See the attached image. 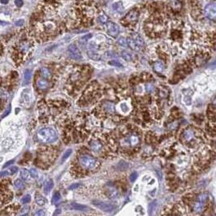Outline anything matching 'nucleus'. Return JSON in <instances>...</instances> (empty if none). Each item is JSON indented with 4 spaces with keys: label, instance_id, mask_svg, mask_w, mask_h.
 <instances>
[{
    "label": "nucleus",
    "instance_id": "24",
    "mask_svg": "<svg viewBox=\"0 0 216 216\" xmlns=\"http://www.w3.org/2000/svg\"><path fill=\"white\" fill-rule=\"evenodd\" d=\"M72 152H73V151H72V149H68L67 151L64 152V155H63V157H62V160H61V162H64L68 158H69V156H70L71 155H72Z\"/></svg>",
    "mask_w": 216,
    "mask_h": 216
},
{
    "label": "nucleus",
    "instance_id": "16",
    "mask_svg": "<svg viewBox=\"0 0 216 216\" xmlns=\"http://www.w3.org/2000/svg\"><path fill=\"white\" fill-rule=\"evenodd\" d=\"M32 77V71L29 69H26L24 71V85H28Z\"/></svg>",
    "mask_w": 216,
    "mask_h": 216
},
{
    "label": "nucleus",
    "instance_id": "34",
    "mask_svg": "<svg viewBox=\"0 0 216 216\" xmlns=\"http://www.w3.org/2000/svg\"><path fill=\"white\" fill-rule=\"evenodd\" d=\"M108 64H110V65H112V66H115V67H118V68H122L123 65L120 63H119L118 61H115V60H112V61H110Z\"/></svg>",
    "mask_w": 216,
    "mask_h": 216
},
{
    "label": "nucleus",
    "instance_id": "26",
    "mask_svg": "<svg viewBox=\"0 0 216 216\" xmlns=\"http://www.w3.org/2000/svg\"><path fill=\"white\" fill-rule=\"evenodd\" d=\"M122 57L126 61H131L132 60V54H130L129 52L126 51V50L122 52Z\"/></svg>",
    "mask_w": 216,
    "mask_h": 216
},
{
    "label": "nucleus",
    "instance_id": "43",
    "mask_svg": "<svg viewBox=\"0 0 216 216\" xmlns=\"http://www.w3.org/2000/svg\"><path fill=\"white\" fill-rule=\"evenodd\" d=\"M14 162V160H11V161H8L7 162H6L4 164V166H3V168H5V167H8L9 165H11V164H12Z\"/></svg>",
    "mask_w": 216,
    "mask_h": 216
},
{
    "label": "nucleus",
    "instance_id": "10",
    "mask_svg": "<svg viewBox=\"0 0 216 216\" xmlns=\"http://www.w3.org/2000/svg\"><path fill=\"white\" fill-rule=\"evenodd\" d=\"M31 92L29 89H25L22 92L21 99L25 103H29L31 100Z\"/></svg>",
    "mask_w": 216,
    "mask_h": 216
},
{
    "label": "nucleus",
    "instance_id": "14",
    "mask_svg": "<svg viewBox=\"0 0 216 216\" xmlns=\"http://www.w3.org/2000/svg\"><path fill=\"white\" fill-rule=\"evenodd\" d=\"M53 187H54V181L50 179L47 180L44 184V192L46 193H48L53 188Z\"/></svg>",
    "mask_w": 216,
    "mask_h": 216
},
{
    "label": "nucleus",
    "instance_id": "30",
    "mask_svg": "<svg viewBox=\"0 0 216 216\" xmlns=\"http://www.w3.org/2000/svg\"><path fill=\"white\" fill-rule=\"evenodd\" d=\"M105 108L107 110L108 112H110V113L114 112V106H113L112 103H109V102L106 103V105H105Z\"/></svg>",
    "mask_w": 216,
    "mask_h": 216
},
{
    "label": "nucleus",
    "instance_id": "15",
    "mask_svg": "<svg viewBox=\"0 0 216 216\" xmlns=\"http://www.w3.org/2000/svg\"><path fill=\"white\" fill-rule=\"evenodd\" d=\"M20 176H21V178L23 179L24 181H30L31 177H32L30 172L26 169L21 170V172H20Z\"/></svg>",
    "mask_w": 216,
    "mask_h": 216
},
{
    "label": "nucleus",
    "instance_id": "40",
    "mask_svg": "<svg viewBox=\"0 0 216 216\" xmlns=\"http://www.w3.org/2000/svg\"><path fill=\"white\" fill-rule=\"evenodd\" d=\"M46 214V213L44 212V210H38V211H37L34 214V215H42V216H43V215H45Z\"/></svg>",
    "mask_w": 216,
    "mask_h": 216
},
{
    "label": "nucleus",
    "instance_id": "38",
    "mask_svg": "<svg viewBox=\"0 0 216 216\" xmlns=\"http://www.w3.org/2000/svg\"><path fill=\"white\" fill-rule=\"evenodd\" d=\"M15 4L17 7H21L23 5V1L22 0H15Z\"/></svg>",
    "mask_w": 216,
    "mask_h": 216
},
{
    "label": "nucleus",
    "instance_id": "42",
    "mask_svg": "<svg viewBox=\"0 0 216 216\" xmlns=\"http://www.w3.org/2000/svg\"><path fill=\"white\" fill-rule=\"evenodd\" d=\"M10 172H11V174H15L16 172H18V167H12L11 169H10Z\"/></svg>",
    "mask_w": 216,
    "mask_h": 216
},
{
    "label": "nucleus",
    "instance_id": "7",
    "mask_svg": "<svg viewBox=\"0 0 216 216\" xmlns=\"http://www.w3.org/2000/svg\"><path fill=\"white\" fill-rule=\"evenodd\" d=\"M93 204L105 212H112L113 210H115V207L114 205L107 203V202H102V201H94Z\"/></svg>",
    "mask_w": 216,
    "mask_h": 216
},
{
    "label": "nucleus",
    "instance_id": "20",
    "mask_svg": "<svg viewBox=\"0 0 216 216\" xmlns=\"http://www.w3.org/2000/svg\"><path fill=\"white\" fill-rule=\"evenodd\" d=\"M37 85L40 89H46L48 86V81L45 80V79H40V80H38Z\"/></svg>",
    "mask_w": 216,
    "mask_h": 216
},
{
    "label": "nucleus",
    "instance_id": "21",
    "mask_svg": "<svg viewBox=\"0 0 216 216\" xmlns=\"http://www.w3.org/2000/svg\"><path fill=\"white\" fill-rule=\"evenodd\" d=\"M88 54H89V58H91V59H94V60H99V59H101L100 54H99L96 52H94V50H90V51L88 52Z\"/></svg>",
    "mask_w": 216,
    "mask_h": 216
},
{
    "label": "nucleus",
    "instance_id": "47",
    "mask_svg": "<svg viewBox=\"0 0 216 216\" xmlns=\"http://www.w3.org/2000/svg\"><path fill=\"white\" fill-rule=\"evenodd\" d=\"M60 214V210L58 209L56 210V211L54 213V215H56V214Z\"/></svg>",
    "mask_w": 216,
    "mask_h": 216
},
{
    "label": "nucleus",
    "instance_id": "4",
    "mask_svg": "<svg viewBox=\"0 0 216 216\" xmlns=\"http://www.w3.org/2000/svg\"><path fill=\"white\" fill-rule=\"evenodd\" d=\"M128 45L134 51H141L144 47V40L138 33H133L128 38Z\"/></svg>",
    "mask_w": 216,
    "mask_h": 216
},
{
    "label": "nucleus",
    "instance_id": "48",
    "mask_svg": "<svg viewBox=\"0 0 216 216\" xmlns=\"http://www.w3.org/2000/svg\"><path fill=\"white\" fill-rule=\"evenodd\" d=\"M1 2H2V4H7V2H8V0H1Z\"/></svg>",
    "mask_w": 216,
    "mask_h": 216
},
{
    "label": "nucleus",
    "instance_id": "28",
    "mask_svg": "<svg viewBox=\"0 0 216 216\" xmlns=\"http://www.w3.org/2000/svg\"><path fill=\"white\" fill-rule=\"evenodd\" d=\"M60 197H61V196H60V193H55L54 195H53V197H52V199H51V202L52 203H55V202H58L60 200Z\"/></svg>",
    "mask_w": 216,
    "mask_h": 216
},
{
    "label": "nucleus",
    "instance_id": "31",
    "mask_svg": "<svg viewBox=\"0 0 216 216\" xmlns=\"http://www.w3.org/2000/svg\"><path fill=\"white\" fill-rule=\"evenodd\" d=\"M30 200H31V196L29 194H27L22 198L21 202L23 203V204H26V203H28V202H30Z\"/></svg>",
    "mask_w": 216,
    "mask_h": 216
},
{
    "label": "nucleus",
    "instance_id": "33",
    "mask_svg": "<svg viewBox=\"0 0 216 216\" xmlns=\"http://www.w3.org/2000/svg\"><path fill=\"white\" fill-rule=\"evenodd\" d=\"M155 207H156V203L155 202H151V204L149 205V214H152V212L155 210Z\"/></svg>",
    "mask_w": 216,
    "mask_h": 216
},
{
    "label": "nucleus",
    "instance_id": "41",
    "mask_svg": "<svg viewBox=\"0 0 216 216\" xmlns=\"http://www.w3.org/2000/svg\"><path fill=\"white\" fill-rule=\"evenodd\" d=\"M24 20H17V21L15 23V24L17 26H22L24 24Z\"/></svg>",
    "mask_w": 216,
    "mask_h": 216
},
{
    "label": "nucleus",
    "instance_id": "45",
    "mask_svg": "<svg viewBox=\"0 0 216 216\" xmlns=\"http://www.w3.org/2000/svg\"><path fill=\"white\" fill-rule=\"evenodd\" d=\"M146 89H147V91L148 92H151L153 89H154V87L151 85H146Z\"/></svg>",
    "mask_w": 216,
    "mask_h": 216
},
{
    "label": "nucleus",
    "instance_id": "25",
    "mask_svg": "<svg viewBox=\"0 0 216 216\" xmlns=\"http://www.w3.org/2000/svg\"><path fill=\"white\" fill-rule=\"evenodd\" d=\"M98 20L101 24H106L107 23L108 17L105 14H102L98 17Z\"/></svg>",
    "mask_w": 216,
    "mask_h": 216
},
{
    "label": "nucleus",
    "instance_id": "18",
    "mask_svg": "<svg viewBox=\"0 0 216 216\" xmlns=\"http://www.w3.org/2000/svg\"><path fill=\"white\" fill-rule=\"evenodd\" d=\"M164 69V64L162 61H157L155 64V70L158 73H162Z\"/></svg>",
    "mask_w": 216,
    "mask_h": 216
},
{
    "label": "nucleus",
    "instance_id": "19",
    "mask_svg": "<svg viewBox=\"0 0 216 216\" xmlns=\"http://www.w3.org/2000/svg\"><path fill=\"white\" fill-rule=\"evenodd\" d=\"M112 8L114 11H115V12H121L123 11V9H124V7H123V3L121 2H115V3H114V4L112 5Z\"/></svg>",
    "mask_w": 216,
    "mask_h": 216
},
{
    "label": "nucleus",
    "instance_id": "36",
    "mask_svg": "<svg viewBox=\"0 0 216 216\" xmlns=\"http://www.w3.org/2000/svg\"><path fill=\"white\" fill-rule=\"evenodd\" d=\"M130 142H131V144L132 145V146H135L137 142H138V139H137V137L135 136H131V139H130Z\"/></svg>",
    "mask_w": 216,
    "mask_h": 216
},
{
    "label": "nucleus",
    "instance_id": "3",
    "mask_svg": "<svg viewBox=\"0 0 216 216\" xmlns=\"http://www.w3.org/2000/svg\"><path fill=\"white\" fill-rule=\"evenodd\" d=\"M37 139L42 143H53L57 139L56 132L50 128H44L37 132Z\"/></svg>",
    "mask_w": 216,
    "mask_h": 216
},
{
    "label": "nucleus",
    "instance_id": "35",
    "mask_svg": "<svg viewBox=\"0 0 216 216\" xmlns=\"http://www.w3.org/2000/svg\"><path fill=\"white\" fill-rule=\"evenodd\" d=\"M136 178H137V173H136V172L132 173L129 176V180L131 182H134V181L136 180Z\"/></svg>",
    "mask_w": 216,
    "mask_h": 216
},
{
    "label": "nucleus",
    "instance_id": "27",
    "mask_svg": "<svg viewBox=\"0 0 216 216\" xmlns=\"http://www.w3.org/2000/svg\"><path fill=\"white\" fill-rule=\"evenodd\" d=\"M118 43H119V45H120L121 47H126L128 45V39H126V38H120L118 39Z\"/></svg>",
    "mask_w": 216,
    "mask_h": 216
},
{
    "label": "nucleus",
    "instance_id": "1",
    "mask_svg": "<svg viewBox=\"0 0 216 216\" xmlns=\"http://www.w3.org/2000/svg\"><path fill=\"white\" fill-rule=\"evenodd\" d=\"M191 14L197 21L215 26L216 0H189Z\"/></svg>",
    "mask_w": 216,
    "mask_h": 216
},
{
    "label": "nucleus",
    "instance_id": "8",
    "mask_svg": "<svg viewBox=\"0 0 216 216\" xmlns=\"http://www.w3.org/2000/svg\"><path fill=\"white\" fill-rule=\"evenodd\" d=\"M68 54H69L72 59H75V60H80L82 59V55H81V53L80 52V50L78 49L76 45L71 44L68 47Z\"/></svg>",
    "mask_w": 216,
    "mask_h": 216
},
{
    "label": "nucleus",
    "instance_id": "29",
    "mask_svg": "<svg viewBox=\"0 0 216 216\" xmlns=\"http://www.w3.org/2000/svg\"><path fill=\"white\" fill-rule=\"evenodd\" d=\"M120 108H121V110H122L124 113H127L128 110H129V107H128V105L127 103H122L120 105Z\"/></svg>",
    "mask_w": 216,
    "mask_h": 216
},
{
    "label": "nucleus",
    "instance_id": "37",
    "mask_svg": "<svg viewBox=\"0 0 216 216\" xmlns=\"http://www.w3.org/2000/svg\"><path fill=\"white\" fill-rule=\"evenodd\" d=\"M11 112V106H8V107H7V110H5V113L3 114V115H2V119H3V118L5 117V116H7L9 113Z\"/></svg>",
    "mask_w": 216,
    "mask_h": 216
},
{
    "label": "nucleus",
    "instance_id": "46",
    "mask_svg": "<svg viewBox=\"0 0 216 216\" xmlns=\"http://www.w3.org/2000/svg\"><path fill=\"white\" fill-rule=\"evenodd\" d=\"M212 106L216 109V98L215 99H214V100L212 101Z\"/></svg>",
    "mask_w": 216,
    "mask_h": 216
},
{
    "label": "nucleus",
    "instance_id": "5",
    "mask_svg": "<svg viewBox=\"0 0 216 216\" xmlns=\"http://www.w3.org/2000/svg\"><path fill=\"white\" fill-rule=\"evenodd\" d=\"M139 16H140V12H139L138 9L134 8V9L131 10L129 12H128L127 15L123 18L121 20V24L125 27L135 25L138 21Z\"/></svg>",
    "mask_w": 216,
    "mask_h": 216
},
{
    "label": "nucleus",
    "instance_id": "22",
    "mask_svg": "<svg viewBox=\"0 0 216 216\" xmlns=\"http://www.w3.org/2000/svg\"><path fill=\"white\" fill-rule=\"evenodd\" d=\"M41 74L44 78H50V73L48 70V68H41Z\"/></svg>",
    "mask_w": 216,
    "mask_h": 216
},
{
    "label": "nucleus",
    "instance_id": "32",
    "mask_svg": "<svg viewBox=\"0 0 216 216\" xmlns=\"http://www.w3.org/2000/svg\"><path fill=\"white\" fill-rule=\"evenodd\" d=\"M30 173L31 176H32V178L33 179H37L38 177V172H37V170L35 168H31L30 169Z\"/></svg>",
    "mask_w": 216,
    "mask_h": 216
},
{
    "label": "nucleus",
    "instance_id": "13",
    "mask_svg": "<svg viewBox=\"0 0 216 216\" xmlns=\"http://www.w3.org/2000/svg\"><path fill=\"white\" fill-rule=\"evenodd\" d=\"M106 193H107L108 197L111 199H115L119 197V192L115 188H109L106 191Z\"/></svg>",
    "mask_w": 216,
    "mask_h": 216
},
{
    "label": "nucleus",
    "instance_id": "17",
    "mask_svg": "<svg viewBox=\"0 0 216 216\" xmlns=\"http://www.w3.org/2000/svg\"><path fill=\"white\" fill-rule=\"evenodd\" d=\"M72 207L74 210H80V211H84V210H89L88 207L84 206V205L78 204V203H73L72 205Z\"/></svg>",
    "mask_w": 216,
    "mask_h": 216
},
{
    "label": "nucleus",
    "instance_id": "9",
    "mask_svg": "<svg viewBox=\"0 0 216 216\" xmlns=\"http://www.w3.org/2000/svg\"><path fill=\"white\" fill-rule=\"evenodd\" d=\"M106 30L108 34L113 38H116L120 33V28L119 26L114 22H107L106 23Z\"/></svg>",
    "mask_w": 216,
    "mask_h": 216
},
{
    "label": "nucleus",
    "instance_id": "6",
    "mask_svg": "<svg viewBox=\"0 0 216 216\" xmlns=\"http://www.w3.org/2000/svg\"><path fill=\"white\" fill-rule=\"evenodd\" d=\"M79 162L85 169H92L96 165V160L89 155H82L79 158Z\"/></svg>",
    "mask_w": 216,
    "mask_h": 216
},
{
    "label": "nucleus",
    "instance_id": "39",
    "mask_svg": "<svg viewBox=\"0 0 216 216\" xmlns=\"http://www.w3.org/2000/svg\"><path fill=\"white\" fill-rule=\"evenodd\" d=\"M79 186H80V184H72V185L69 187V189H71V190H73V189L77 188Z\"/></svg>",
    "mask_w": 216,
    "mask_h": 216
},
{
    "label": "nucleus",
    "instance_id": "44",
    "mask_svg": "<svg viewBox=\"0 0 216 216\" xmlns=\"http://www.w3.org/2000/svg\"><path fill=\"white\" fill-rule=\"evenodd\" d=\"M9 171H6V172H1V177H3V176H8V175H10L11 173H9Z\"/></svg>",
    "mask_w": 216,
    "mask_h": 216
},
{
    "label": "nucleus",
    "instance_id": "23",
    "mask_svg": "<svg viewBox=\"0 0 216 216\" xmlns=\"http://www.w3.org/2000/svg\"><path fill=\"white\" fill-rule=\"evenodd\" d=\"M14 186L17 189H22L24 187V184L23 181H20V180H17V181L14 182Z\"/></svg>",
    "mask_w": 216,
    "mask_h": 216
},
{
    "label": "nucleus",
    "instance_id": "12",
    "mask_svg": "<svg viewBox=\"0 0 216 216\" xmlns=\"http://www.w3.org/2000/svg\"><path fill=\"white\" fill-rule=\"evenodd\" d=\"M35 201L37 202V204L40 207H43L44 206L46 203H47V199L43 197V195H41L40 193H36L35 195Z\"/></svg>",
    "mask_w": 216,
    "mask_h": 216
},
{
    "label": "nucleus",
    "instance_id": "2",
    "mask_svg": "<svg viewBox=\"0 0 216 216\" xmlns=\"http://www.w3.org/2000/svg\"><path fill=\"white\" fill-rule=\"evenodd\" d=\"M146 31L150 34L157 36L162 34L166 30V23L159 15H155L151 19H148L145 24Z\"/></svg>",
    "mask_w": 216,
    "mask_h": 216
},
{
    "label": "nucleus",
    "instance_id": "11",
    "mask_svg": "<svg viewBox=\"0 0 216 216\" xmlns=\"http://www.w3.org/2000/svg\"><path fill=\"white\" fill-rule=\"evenodd\" d=\"M90 147L94 152H99L102 150V144L99 141H92L90 142Z\"/></svg>",
    "mask_w": 216,
    "mask_h": 216
}]
</instances>
